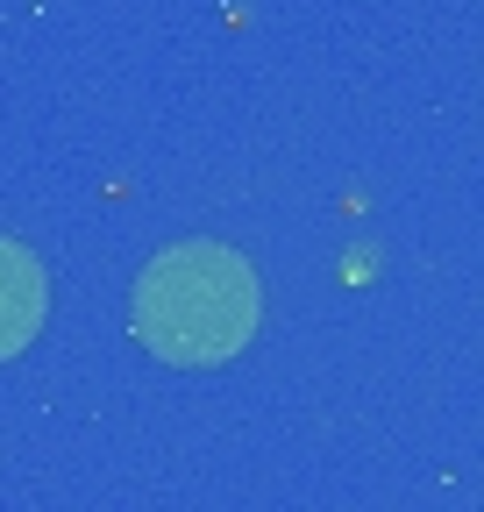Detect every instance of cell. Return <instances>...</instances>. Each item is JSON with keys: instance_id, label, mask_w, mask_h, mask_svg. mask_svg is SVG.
Returning a JSON list of instances; mask_svg holds the SVG:
<instances>
[{"instance_id": "cell-2", "label": "cell", "mask_w": 484, "mask_h": 512, "mask_svg": "<svg viewBox=\"0 0 484 512\" xmlns=\"http://www.w3.org/2000/svg\"><path fill=\"white\" fill-rule=\"evenodd\" d=\"M43 328V264L22 242H0V363L22 356Z\"/></svg>"}, {"instance_id": "cell-1", "label": "cell", "mask_w": 484, "mask_h": 512, "mask_svg": "<svg viewBox=\"0 0 484 512\" xmlns=\"http://www.w3.org/2000/svg\"><path fill=\"white\" fill-rule=\"evenodd\" d=\"M264 328V285L250 256L228 242H178L136 285V335L157 363L178 370H214L235 363Z\"/></svg>"}]
</instances>
